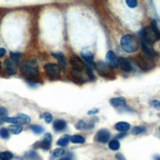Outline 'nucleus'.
I'll return each mask as SVG.
<instances>
[{
	"label": "nucleus",
	"instance_id": "obj_1",
	"mask_svg": "<svg viewBox=\"0 0 160 160\" xmlns=\"http://www.w3.org/2000/svg\"><path fill=\"white\" fill-rule=\"evenodd\" d=\"M120 43L123 50L128 53H134L138 48V40L136 37L132 36V34H125V36H123Z\"/></svg>",
	"mask_w": 160,
	"mask_h": 160
},
{
	"label": "nucleus",
	"instance_id": "obj_2",
	"mask_svg": "<svg viewBox=\"0 0 160 160\" xmlns=\"http://www.w3.org/2000/svg\"><path fill=\"white\" fill-rule=\"evenodd\" d=\"M138 34H140V37L142 38V42L145 44H152L158 39L156 33L151 29V27L144 28V29H142L138 32Z\"/></svg>",
	"mask_w": 160,
	"mask_h": 160
},
{
	"label": "nucleus",
	"instance_id": "obj_3",
	"mask_svg": "<svg viewBox=\"0 0 160 160\" xmlns=\"http://www.w3.org/2000/svg\"><path fill=\"white\" fill-rule=\"evenodd\" d=\"M21 69V72H22V74L25 76V77L29 78V79H34L38 77V70L36 68V67H32V66H30L28 64H24L20 67Z\"/></svg>",
	"mask_w": 160,
	"mask_h": 160
},
{
	"label": "nucleus",
	"instance_id": "obj_4",
	"mask_svg": "<svg viewBox=\"0 0 160 160\" xmlns=\"http://www.w3.org/2000/svg\"><path fill=\"white\" fill-rule=\"evenodd\" d=\"M136 61H137L138 65L140 66V68L144 71L149 70V69H151L154 66V63H153V61L151 60V58H149L148 56H143V55H138Z\"/></svg>",
	"mask_w": 160,
	"mask_h": 160
},
{
	"label": "nucleus",
	"instance_id": "obj_5",
	"mask_svg": "<svg viewBox=\"0 0 160 160\" xmlns=\"http://www.w3.org/2000/svg\"><path fill=\"white\" fill-rule=\"evenodd\" d=\"M44 71L49 77L54 78V77H57V76L60 74V67L57 64L47 63L44 65Z\"/></svg>",
	"mask_w": 160,
	"mask_h": 160
},
{
	"label": "nucleus",
	"instance_id": "obj_6",
	"mask_svg": "<svg viewBox=\"0 0 160 160\" xmlns=\"http://www.w3.org/2000/svg\"><path fill=\"white\" fill-rule=\"evenodd\" d=\"M70 63H71V65L73 66V68L75 69V70H79L81 72L83 71V70L87 71L88 66H86V64L83 63V61L82 60V58L76 56V55H74V56H72L70 58Z\"/></svg>",
	"mask_w": 160,
	"mask_h": 160
},
{
	"label": "nucleus",
	"instance_id": "obj_7",
	"mask_svg": "<svg viewBox=\"0 0 160 160\" xmlns=\"http://www.w3.org/2000/svg\"><path fill=\"white\" fill-rule=\"evenodd\" d=\"M95 67L97 69V71H98V73L101 76H104V77H108L109 75H113L112 71H111V69H110V66L106 65L105 63H103L101 61L97 62L95 64Z\"/></svg>",
	"mask_w": 160,
	"mask_h": 160
},
{
	"label": "nucleus",
	"instance_id": "obj_8",
	"mask_svg": "<svg viewBox=\"0 0 160 160\" xmlns=\"http://www.w3.org/2000/svg\"><path fill=\"white\" fill-rule=\"evenodd\" d=\"M81 57H82V60L86 63V66L89 67L90 69H92L95 67V64L93 62V55L92 52L89 51H82L81 53Z\"/></svg>",
	"mask_w": 160,
	"mask_h": 160
},
{
	"label": "nucleus",
	"instance_id": "obj_9",
	"mask_svg": "<svg viewBox=\"0 0 160 160\" xmlns=\"http://www.w3.org/2000/svg\"><path fill=\"white\" fill-rule=\"evenodd\" d=\"M109 138H110V133L105 129L99 130L94 137V140L98 142H101V143L107 142L109 141Z\"/></svg>",
	"mask_w": 160,
	"mask_h": 160
},
{
	"label": "nucleus",
	"instance_id": "obj_10",
	"mask_svg": "<svg viewBox=\"0 0 160 160\" xmlns=\"http://www.w3.org/2000/svg\"><path fill=\"white\" fill-rule=\"evenodd\" d=\"M106 62L108 63V66L112 67V68H116L118 67V59L116 57V55L114 54L113 51H108L106 54Z\"/></svg>",
	"mask_w": 160,
	"mask_h": 160
},
{
	"label": "nucleus",
	"instance_id": "obj_11",
	"mask_svg": "<svg viewBox=\"0 0 160 160\" xmlns=\"http://www.w3.org/2000/svg\"><path fill=\"white\" fill-rule=\"evenodd\" d=\"M4 66H5V72L8 75L12 76L16 74V69H15L16 64L11 59H6L4 62Z\"/></svg>",
	"mask_w": 160,
	"mask_h": 160
},
{
	"label": "nucleus",
	"instance_id": "obj_12",
	"mask_svg": "<svg viewBox=\"0 0 160 160\" xmlns=\"http://www.w3.org/2000/svg\"><path fill=\"white\" fill-rule=\"evenodd\" d=\"M118 64H119L120 68L125 72H131L132 69H133V67H132V65L130 63V61L126 58H124V57H121V58L118 59Z\"/></svg>",
	"mask_w": 160,
	"mask_h": 160
},
{
	"label": "nucleus",
	"instance_id": "obj_13",
	"mask_svg": "<svg viewBox=\"0 0 160 160\" xmlns=\"http://www.w3.org/2000/svg\"><path fill=\"white\" fill-rule=\"evenodd\" d=\"M110 103L114 107H122L126 105V99L124 97H114L110 99Z\"/></svg>",
	"mask_w": 160,
	"mask_h": 160
},
{
	"label": "nucleus",
	"instance_id": "obj_14",
	"mask_svg": "<svg viewBox=\"0 0 160 160\" xmlns=\"http://www.w3.org/2000/svg\"><path fill=\"white\" fill-rule=\"evenodd\" d=\"M131 126L130 124L127 122H118L115 125V129L119 132H122V133H126L128 130H130Z\"/></svg>",
	"mask_w": 160,
	"mask_h": 160
},
{
	"label": "nucleus",
	"instance_id": "obj_15",
	"mask_svg": "<svg viewBox=\"0 0 160 160\" xmlns=\"http://www.w3.org/2000/svg\"><path fill=\"white\" fill-rule=\"evenodd\" d=\"M66 127H67V123L64 120H56L53 123V128L55 131H57V132L65 130Z\"/></svg>",
	"mask_w": 160,
	"mask_h": 160
},
{
	"label": "nucleus",
	"instance_id": "obj_16",
	"mask_svg": "<svg viewBox=\"0 0 160 160\" xmlns=\"http://www.w3.org/2000/svg\"><path fill=\"white\" fill-rule=\"evenodd\" d=\"M70 140H71L70 136L64 135L63 137H61L59 140L57 141V145H59V147H61V148H65V147H67V145H68Z\"/></svg>",
	"mask_w": 160,
	"mask_h": 160
},
{
	"label": "nucleus",
	"instance_id": "obj_17",
	"mask_svg": "<svg viewBox=\"0 0 160 160\" xmlns=\"http://www.w3.org/2000/svg\"><path fill=\"white\" fill-rule=\"evenodd\" d=\"M142 50H143V53L145 54V56H148L149 58H153L155 56V52L151 49V48H149L147 44L142 42Z\"/></svg>",
	"mask_w": 160,
	"mask_h": 160
},
{
	"label": "nucleus",
	"instance_id": "obj_18",
	"mask_svg": "<svg viewBox=\"0 0 160 160\" xmlns=\"http://www.w3.org/2000/svg\"><path fill=\"white\" fill-rule=\"evenodd\" d=\"M72 76L74 77L75 81L76 82H79L80 83L83 82V77H82V72L79 71V70H75V69H73L72 70Z\"/></svg>",
	"mask_w": 160,
	"mask_h": 160
},
{
	"label": "nucleus",
	"instance_id": "obj_19",
	"mask_svg": "<svg viewBox=\"0 0 160 160\" xmlns=\"http://www.w3.org/2000/svg\"><path fill=\"white\" fill-rule=\"evenodd\" d=\"M52 56L56 58L59 62H60V65H62L63 67H65L66 65V60H65V56L63 53L58 52V53H52Z\"/></svg>",
	"mask_w": 160,
	"mask_h": 160
},
{
	"label": "nucleus",
	"instance_id": "obj_20",
	"mask_svg": "<svg viewBox=\"0 0 160 160\" xmlns=\"http://www.w3.org/2000/svg\"><path fill=\"white\" fill-rule=\"evenodd\" d=\"M73 143H83L85 142V138L81 135H74L71 137L70 140Z\"/></svg>",
	"mask_w": 160,
	"mask_h": 160
},
{
	"label": "nucleus",
	"instance_id": "obj_21",
	"mask_svg": "<svg viewBox=\"0 0 160 160\" xmlns=\"http://www.w3.org/2000/svg\"><path fill=\"white\" fill-rule=\"evenodd\" d=\"M13 158V153L10 151L0 152V160H11Z\"/></svg>",
	"mask_w": 160,
	"mask_h": 160
},
{
	"label": "nucleus",
	"instance_id": "obj_22",
	"mask_svg": "<svg viewBox=\"0 0 160 160\" xmlns=\"http://www.w3.org/2000/svg\"><path fill=\"white\" fill-rule=\"evenodd\" d=\"M9 130L14 135H18L23 131V127L21 126V125H12V126H10Z\"/></svg>",
	"mask_w": 160,
	"mask_h": 160
},
{
	"label": "nucleus",
	"instance_id": "obj_23",
	"mask_svg": "<svg viewBox=\"0 0 160 160\" xmlns=\"http://www.w3.org/2000/svg\"><path fill=\"white\" fill-rule=\"evenodd\" d=\"M108 147L110 149H112V150H118L120 148V142L117 140H112V141L109 142Z\"/></svg>",
	"mask_w": 160,
	"mask_h": 160
},
{
	"label": "nucleus",
	"instance_id": "obj_24",
	"mask_svg": "<svg viewBox=\"0 0 160 160\" xmlns=\"http://www.w3.org/2000/svg\"><path fill=\"white\" fill-rule=\"evenodd\" d=\"M16 117L19 118L20 121L22 122V124H28V123H30V121H31V118L28 115L23 114V113H19Z\"/></svg>",
	"mask_w": 160,
	"mask_h": 160
},
{
	"label": "nucleus",
	"instance_id": "obj_25",
	"mask_svg": "<svg viewBox=\"0 0 160 160\" xmlns=\"http://www.w3.org/2000/svg\"><path fill=\"white\" fill-rule=\"evenodd\" d=\"M30 129L37 135H39L43 132V128L41 126H39V125H32V126L30 127Z\"/></svg>",
	"mask_w": 160,
	"mask_h": 160
},
{
	"label": "nucleus",
	"instance_id": "obj_26",
	"mask_svg": "<svg viewBox=\"0 0 160 160\" xmlns=\"http://www.w3.org/2000/svg\"><path fill=\"white\" fill-rule=\"evenodd\" d=\"M10 56H11L10 59H11L15 64H17L18 62H19V60H20V58H21V56H22V54H21V53H18V52H11Z\"/></svg>",
	"mask_w": 160,
	"mask_h": 160
},
{
	"label": "nucleus",
	"instance_id": "obj_27",
	"mask_svg": "<svg viewBox=\"0 0 160 160\" xmlns=\"http://www.w3.org/2000/svg\"><path fill=\"white\" fill-rule=\"evenodd\" d=\"M7 109L4 108V107H0V124L3 123L5 118L7 117Z\"/></svg>",
	"mask_w": 160,
	"mask_h": 160
},
{
	"label": "nucleus",
	"instance_id": "obj_28",
	"mask_svg": "<svg viewBox=\"0 0 160 160\" xmlns=\"http://www.w3.org/2000/svg\"><path fill=\"white\" fill-rule=\"evenodd\" d=\"M145 131V128L144 127H142V126H136L134 127L133 131H132V133L133 135H138V134H142Z\"/></svg>",
	"mask_w": 160,
	"mask_h": 160
},
{
	"label": "nucleus",
	"instance_id": "obj_29",
	"mask_svg": "<svg viewBox=\"0 0 160 160\" xmlns=\"http://www.w3.org/2000/svg\"><path fill=\"white\" fill-rule=\"evenodd\" d=\"M64 153H65V150L63 148H58L56 149H54V151H53V156L54 157H60V156L63 155Z\"/></svg>",
	"mask_w": 160,
	"mask_h": 160
},
{
	"label": "nucleus",
	"instance_id": "obj_30",
	"mask_svg": "<svg viewBox=\"0 0 160 160\" xmlns=\"http://www.w3.org/2000/svg\"><path fill=\"white\" fill-rule=\"evenodd\" d=\"M92 126H88L87 123L85 121H80L77 125H76V128L77 129H80V130H83V129H88V128H90Z\"/></svg>",
	"mask_w": 160,
	"mask_h": 160
},
{
	"label": "nucleus",
	"instance_id": "obj_31",
	"mask_svg": "<svg viewBox=\"0 0 160 160\" xmlns=\"http://www.w3.org/2000/svg\"><path fill=\"white\" fill-rule=\"evenodd\" d=\"M0 137L2 138H9V131L6 128H1L0 129Z\"/></svg>",
	"mask_w": 160,
	"mask_h": 160
},
{
	"label": "nucleus",
	"instance_id": "obj_32",
	"mask_svg": "<svg viewBox=\"0 0 160 160\" xmlns=\"http://www.w3.org/2000/svg\"><path fill=\"white\" fill-rule=\"evenodd\" d=\"M126 3L129 7H131V8H135V7H137V5H138V1H136V0H127Z\"/></svg>",
	"mask_w": 160,
	"mask_h": 160
},
{
	"label": "nucleus",
	"instance_id": "obj_33",
	"mask_svg": "<svg viewBox=\"0 0 160 160\" xmlns=\"http://www.w3.org/2000/svg\"><path fill=\"white\" fill-rule=\"evenodd\" d=\"M43 118H44V120H45L46 123H50L52 121V116H51L50 113H48V112L43 113Z\"/></svg>",
	"mask_w": 160,
	"mask_h": 160
},
{
	"label": "nucleus",
	"instance_id": "obj_34",
	"mask_svg": "<svg viewBox=\"0 0 160 160\" xmlns=\"http://www.w3.org/2000/svg\"><path fill=\"white\" fill-rule=\"evenodd\" d=\"M42 141H45V142H50V143H51V142H52V136H51L49 133L45 134L44 137H43V140H42Z\"/></svg>",
	"mask_w": 160,
	"mask_h": 160
},
{
	"label": "nucleus",
	"instance_id": "obj_35",
	"mask_svg": "<svg viewBox=\"0 0 160 160\" xmlns=\"http://www.w3.org/2000/svg\"><path fill=\"white\" fill-rule=\"evenodd\" d=\"M151 106H153L156 109H160V101H158V100H152L151 101Z\"/></svg>",
	"mask_w": 160,
	"mask_h": 160
},
{
	"label": "nucleus",
	"instance_id": "obj_36",
	"mask_svg": "<svg viewBox=\"0 0 160 160\" xmlns=\"http://www.w3.org/2000/svg\"><path fill=\"white\" fill-rule=\"evenodd\" d=\"M6 54V49L5 48H0V57H3Z\"/></svg>",
	"mask_w": 160,
	"mask_h": 160
},
{
	"label": "nucleus",
	"instance_id": "obj_37",
	"mask_svg": "<svg viewBox=\"0 0 160 160\" xmlns=\"http://www.w3.org/2000/svg\"><path fill=\"white\" fill-rule=\"evenodd\" d=\"M97 112H98V110H97V109H92V110L88 111V114H89V115H92V114H93V113H97Z\"/></svg>",
	"mask_w": 160,
	"mask_h": 160
},
{
	"label": "nucleus",
	"instance_id": "obj_38",
	"mask_svg": "<svg viewBox=\"0 0 160 160\" xmlns=\"http://www.w3.org/2000/svg\"><path fill=\"white\" fill-rule=\"evenodd\" d=\"M125 136H126V134L123 133V134H121V135H119V136H117L116 138H123V137H125Z\"/></svg>",
	"mask_w": 160,
	"mask_h": 160
},
{
	"label": "nucleus",
	"instance_id": "obj_39",
	"mask_svg": "<svg viewBox=\"0 0 160 160\" xmlns=\"http://www.w3.org/2000/svg\"><path fill=\"white\" fill-rule=\"evenodd\" d=\"M59 160H71V158L70 157H63V158H61V159H59Z\"/></svg>",
	"mask_w": 160,
	"mask_h": 160
},
{
	"label": "nucleus",
	"instance_id": "obj_40",
	"mask_svg": "<svg viewBox=\"0 0 160 160\" xmlns=\"http://www.w3.org/2000/svg\"><path fill=\"white\" fill-rule=\"evenodd\" d=\"M116 157H117V158H120L121 160H124V158H123L120 154H117V155H116Z\"/></svg>",
	"mask_w": 160,
	"mask_h": 160
},
{
	"label": "nucleus",
	"instance_id": "obj_41",
	"mask_svg": "<svg viewBox=\"0 0 160 160\" xmlns=\"http://www.w3.org/2000/svg\"><path fill=\"white\" fill-rule=\"evenodd\" d=\"M0 69H1V62H0Z\"/></svg>",
	"mask_w": 160,
	"mask_h": 160
},
{
	"label": "nucleus",
	"instance_id": "obj_42",
	"mask_svg": "<svg viewBox=\"0 0 160 160\" xmlns=\"http://www.w3.org/2000/svg\"><path fill=\"white\" fill-rule=\"evenodd\" d=\"M159 130H160V128H159Z\"/></svg>",
	"mask_w": 160,
	"mask_h": 160
},
{
	"label": "nucleus",
	"instance_id": "obj_43",
	"mask_svg": "<svg viewBox=\"0 0 160 160\" xmlns=\"http://www.w3.org/2000/svg\"><path fill=\"white\" fill-rule=\"evenodd\" d=\"M158 160H160V159H158Z\"/></svg>",
	"mask_w": 160,
	"mask_h": 160
}]
</instances>
